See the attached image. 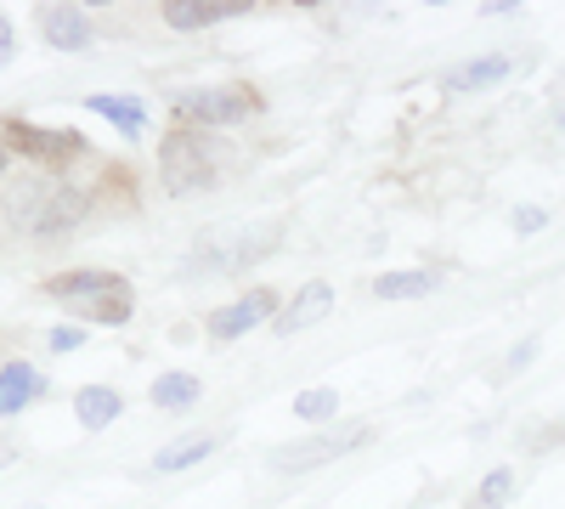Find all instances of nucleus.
Instances as JSON below:
<instances>
[{"label": "nucleus", "mask_w": 565, "mask_h": 509, "mask_svg": "<svg viewBox=\"0 0 565 509\" xmlns=\"http://www.w3.org/2000/svg\"><path fill=\"white\" fill-rule=\"evenodd\" d=\"M175 114L193 130H215V125H238V119L260 114V97L249 85H204V91H186L175 103Z\"/></svg>", "instance_id": "nucleus-3"}, {"label": "nucleus", "mask_w": 565, "mask_h": 509, "mask_svg": "<svg viewBox=\"0 0 565 509\" xmlns=\"http://www.w3.org/2000/svg\"><path fill=\"white\" fill-rule=\"evenodd\" d=\"M266 317H277V295L271 289H249V295H238L232 306L210 311V340H238V335L260 329Z\"/></svg>", "instance_id": "nucleus-7"}, {"label": "nucleus", "mask_w": 565, "mask_h": 509, "mask_svg": "<svg viewBox=\"0 0 565 509\" xmlns=\"http://www.w3.org/2000/svg\"><path fill=\"white\" fill-rule=\"evenodd\" d=\"M0 176H7V148H0Z\"/></svg>", "instance_id": "nucleus-25"}, {"label": "nucleus", "mask_w": 565, "mask_h": 509, "mask_svg": "<svg viewBox=\"0 0 565 509\" xmlns=\"http://www.w3.org/2000/svg\"><path fill=\"white\" fill-rule=\"evenodd\" d=\"M509 74H514V57H469V63L441 74V91L447 97H469V91H487V85H498Z\"/></svg>", "instance_id": "nucleus-10"}, {"label": "nucleus", "mask_w": 565, "mask_h": 509, "mask_svg": "<svg viewBox=\"0 0 565 509\" xmlns=\"http://www.w3.org/2000/svg\"><path fill=\"white\" fill-rule=\"evenodd\" d=\"M12 57H18V34H12V18L0 12V68H7Z\"/></svg>", "instance_id": "nucleus-21"}, {"label": "nucleus", "mask_w": 565, "mask_h": 509, "mask_svg": "<svg viewBox=\"0 0 565 509\" xmlns=\"http://www.w3.org/2000/svg\"><path fill=\"white\" fill-rule=\"evenodd\" d=\"M554 125H559V130H565V108H559V114H554Z\"/></svg>", "instance_id": "nucleus-24"}, {"label": "nucleus", "mask_w": 565, "mask_h": 509, "mask_svg": "<svg viewBox=\"0 0 565 509\" xmlns=\"http://www.w3.org/2000/svg\"><path fill=\"white\" fill-rule=\"evenodd\" d=\"M373 295L380 300H424V295H436V272H385V277H373Z\"/></svg>", "instance_id": "nucleus-15"}, {"label": "nucleus", "mask_w": 565, "mask_h": 509, "mask_svg": "<svg viewBox=\"0 0 565 509\" xmlns=\"http://www.w3.org/2000/svg\"><path fill=\"white\" fill-rule=\"evenodd\" d=\"M85 108H90V114H103L108 125H119L125 142H136L141 125H148V108H141L136 97H114V91H97V97H85Z\"/></svg>", "instance_id": "nucleus-14"}, {"label": "nucleus", "mask_w": 565, "mask_h": 509, "mask_svg": "<svg viewBox=\"0 0 565 509\" xmlns=\"http://www.w3.org/2000/svg\"><path fill=\"white\" fill-rule=\"evenodd\" d=\"M90 215V193L85 188H45L34 221H29V238L34 244H57L63 233H74V226Z\"/></svg>", "instance_id": "nucleus-5"}, {"label": "nucleus", "mask_w": 565, "mask_h": 509, "mask_svg": "<svg viewBox=\"0 0 565 509\" xmlns=\"http://www.w3.org/2000/svg\"><path fill=\"white\" fill-rule=\"evenodd\" d=\"M221 159H226V142H221V136L193 130V125H175L164 142H159V181H164L175 199H193V193L215 188Z\"/></svg>", "instance_id": "nucleus-1"}, {"label": "nucleus", "mask_w": 565, "mask_h": 509, "mask_svg": "<svg viewBox=\"0 0 565 509\" xmlns=\"http://www.w3.org/2000/svg\"><path fill=\"white\" fill-rule=\"evenodd\" d=\"M119 413H125V396H119L114 385H85V391H74V420H79L85 431H108Z\"/></svg>", "instance_id": "nucleus-13"}, {"label": "nucleus", "mask_w": 565, "mask_h": 509, "mask_svg": "<svg viewBox=\"0 0 565 509\" xmlns=\"http://www.w3.org/2000/svg\"><path fill=\"white\" fill-rule=\"evenodd\" d=\"M509 492H514V470H509V465H498V470L481 481V492H476V509H503V503H509Z\"/></svg>", "instance_id": "nucleus-19"}, {"label": "nucleus", "mask_w": 565, "mask_h": 509, "mask_svg": "<svg viewBox=\"0 0 565 509\" xmlns=\"http://www.w3.org/2000/svg\"><path fill=\"white\" fill-rule=\"evenodd\" d=\"M532 357H537V340H521V346L509 351V374H521V368H526Z\"/></svg>", "instance_id": "nucleus-23"}, {"label": "nucleus", "mask_w": 565, "mask_h": 509, "mask_svg": "<svg viewBox=\"0 0 565 509\" xmlns=\"http://www.w3.org/2000/svg\"><path fill=\"white\" fill-rule=\"evenodd\" d=\"M362 442H373L367 425L322 431V436H311V442H300V447H277V453H271V465H277V470H317V465H334L340 453H351V447H362Z\"/></svg>", "instance_id": "nucleus-6"}, {"label": "nucleus", "mask_w": 565, "mask_h": 509, "mask_svg": "<svg viewBox=\"0 0 565 509\" xmlns=\"http://www.w3.org/2000/svg\"><path fill=\"white\" fill-rule=\"evenodd\" d=\"M45 295L63 300L68 311L90 317V322H130V284L119 272H97V266H79V272H57L52 284H45Z\"/></svg>", "instance_id": "nucleus-2"}, {"label": "nucleus", "mask_w": 565, "mask_h": 509, "mask_svg": "<svg viewBox=\"0 0 565 509\" xmlns=\"http://www.w3.org/2000/svg\"><path fill=\"white\" fill-rule=\"evenodd\" d=\"M334 311V284H322V277H311V284L295 289V300L277 311V335H306L317 329V322Z\"/></svg>", "instance_id": "nucleus-9"}, {"label": "nucleus", "mask_w": 565, "mask_h": 509, "mask_svg": "<svg viewBox=\"0 0 565 509\" xmlns=\"http://www.w3.org/2000/svg\"><path fill=\"white\" fill-rule=\"evenodd\" d=\"M7 148H18L34 165H68V159L85 153V136L79 130H45V125H29V119H7Z\"/></svg>", "instance_id": "nucleus-4"}, {"label": "nucleus", "mask_w": 565, "mask_h": 509, "mask_svg": "<svg viewBox=\"0 0 565 509\" xmlns=\"http://www.w3.org/2000/svg\"><path fill=\"white\" fill-rule=\"evenodd\" d=\"M0 458H7V447H0Z\"/></svg>", "instance_id": "nucleus-26"}, {"label": "nucleus", "mask_w": 565, "mask_h": 509, "mask_svg": "<svg viewBox=\"0 0 565 509\" xmlns=\"http://www.w3.org/2000/svg\"><path fill=\"white\" fill-rule=\"evenodd\" d=\"M199 396H204V380L199 374H159L153 380V407H170L175 413V407H193Z\"/></svg>", "instance_id": "nucleus-16"}, {"label": "nucleus", "mask_w": 565, "mask_h": 509, "mask_svg": "<svg viewBox=\"0 0 565 509\" xmlns=\"http://www.w3.org/2000/svg\"><path fill=\"white\" fill-rule=\"evenodd\" d=\"M85 346V329H52V351H79Z\"/></svg>", "instance_id": "nucleus-22"}, {"label": "nucleus", "mask_w": 565, "mask_h": 509, "mask_svg": "<svg viewBox=\"0 0 565 509\" xmlns=\"http://www.w3.org/2000/svg\"><path fill=\"white\" fill-rule=\"evenodd\" d=\"M509 221H514V233H521V238H532V233H543V226H548V210H537V204H521V210H514Z\"/></svg>", "instance_id": "nucleus-20"}, {"label": "nucleus", "mask_w": 565, "mask_h": 509, "mask_svg": "<svg viewBox=\"0 0 565 509\" xmlns=\"http://www.w3.org/2000/svg\"><path fill=\"white\" fill-rule=\"evenodd\" d=\"M210 447H215V436H186V442H170V447H159V458H153V465H159L164 476H175V470H186V465H204V458H210Z\"/></svg>", "instance_id": "nucleus-17"}, {"label": "nucleus", "mask_w": 565, "mask_h": 509, "mask_svg": "<svg viewBox=\"0 0 565 509\" xmlns=\"http://www.w3.org/2000/svg\"><path fill=\"white\" fill-rule=\"evenodd\" d=\"M244 12H249V0H164V7H159L164 29H175V34H193V29L244 18Z\"/></svg>", "instance_id": "nucleus-8"}, {"label": "nucleus", "mask_w": 565, "mask_h": 509, "mask_svg": "<svg viewBox=\"0 0 565 509\" xmlns=\"http://www.w3.org/2000/svg\"><path fill=\"white\" fill-rule=\"evenodd\" d=\"M40 34L57 52H85L90 45V18L79 7H40Z\"/></svg>", "instance_id": "nucleus-11"}, {"label": "nucleus", "mask_w": 565, "mask_h": 509, "mask_svg": "<svg viewBox=\"0 0 565 509\" xmlns=\"http://www.w3.org/2000/svg\"><path fill=\"white\" fill-rule=\"evenodd\" d=\"M334 413H340V391H328V385L295 396V420H306V425H322V420H334Z\"/></svg>", "instance_id": "nucleus-18"}, {"label": "nucleus", "mask_w": 565, "mask_h": 509, "mask_svg": "<svg viewBox=\"0 0 565 509\" xmlns=\"http://www.w3.org/2000/svg\"><path fill=\"white\" fill-rule=\"evenodd\" d=\"M40 391H45V380H40L34 362H7L0 368V420H7V413H23Z\"/></svg>", "instance_id": "nucleus-12"}]
</instances>
